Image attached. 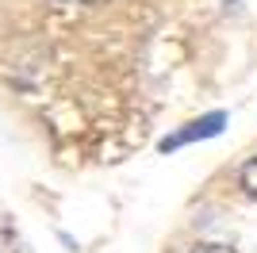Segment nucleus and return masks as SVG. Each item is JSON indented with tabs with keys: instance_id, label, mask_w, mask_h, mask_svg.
I'll use <instances>...</instances> for the list:
<instances>
[{
	"instance_id": "f257e3e1",
	"label": "nucleus",
	"mask_w": 257,
	"mask_h": 253,
	"mask_svg": "<svg viewBox=\"0 0 257 253\" xmlns=\"http://www.w3.org/2000/svg\"><path fill=\"white\" fill-rule=\"evenodd\" d=\"M223 123H226V111H211V115H204V119H192V123H184V131L161 138L158 150L169 154V150H181V146H188V142H196V138H215L223 131Z\"/></svg>"
},
{
	"instance_id": "f03ea898",
	"label": "nucleus",
	"mask_w": 257,
	"mask_h": 253,
	"mask_svg": "<svg viewBox=\"0 0 257 253\" xmlns=\"http://www.w3.org/2000/svg\"><path fill=\"white\" fill-rule=\"evenodd\" d=\"M238 184H242L246 196H253V200H257V158H249L246 165L238 169Z\"/></svg>"
},
{
	"instance_id": "20e7f679",
	"label": "nucleus",
	"mask_w": 257,
	"mask_h": 253,
	"mask_svg": "<svg viewBox=\"0 0 257 253\" xmlns=\"http://www.w3.org/2000/svg\"><path fill=\"white\" fill-rule=\"evenodd\" d=\"M58 4H88V0H58Z\"/></svg>"
},
{
	"instance_id": "7ed1b4c3",
	"label": "nucleus",
	"mask_w": 257,
	"mask_h": 253,
	"mask_svg": "<svg viewBox=\"0 0 257 253\" xmlns=\"http://www.w3.org/2000/svg\"><path fill=\"white\" fill-rule=\"evenodd\" d=\"M192 253H238V249H230V245H219V242H211V245H196Z\"/></svg>"
}]
</instances>
